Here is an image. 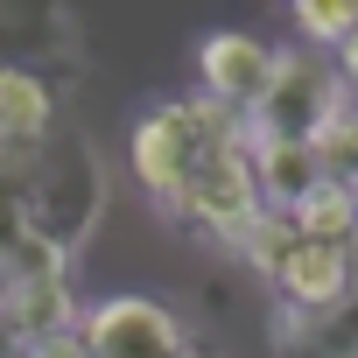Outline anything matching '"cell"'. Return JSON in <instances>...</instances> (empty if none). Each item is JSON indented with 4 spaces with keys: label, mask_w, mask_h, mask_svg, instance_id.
Here are the masks:
<instances>
[{
    "label": "cell",
    "mask_w": 358,
    "mask_h": 358,
    "mask_svg": "<svg viewBox=\"0 0 358 358\" xmlns=\"http://www.w3.org/2000/svg\"><path fill=\"white\" fill-rule=\"evenodd\" d=\"M232 141H246V120H232L225 106H211V99H169V106H155L127 134V162L141 176V190L169 211L176 197L190 190V176L211 155H225Z\"/></svg>",
    "instance_id": "obj_1"
},
{
    "label": "cell",
    "mask_w": 358,
    "mask_h": 358,
    "mask_svg": "<svg viewBox=\"0 0 358 358\" xmlns=\"http://www.w3.org/2000/svg\"><path fill=\"white\" fill-rule=\"evenodd\" d=\"M29 232L36 239H50L57 253H78V239H85V225L99 218V204H106V183H99V162L78 148V141H64L57 155H36L29 162Z\"/></svg>",
    "instance_id": "obj_2"
},
{
    "label": "cell",
    "mask_w": 358,
    "mask_h": 358,
    "mask_svg": "<svg viewBox=\"0 0 358 358\" xmlns=\"http://www.w3.org/2000/svg\"><path fill=\"white\" fill-rule=\"evenodd\" d=\"M260 183H253V141H232L225 155H211L197 176H190V190L169 204V218H183L190 232H211L225 246H246L253 225H260Z\"/></svg>",
    "instance_id": "obj_3"
},
{
    "label": "cell",
    "mask_w": 358,
    "mask_h": 358,
    "mask_svg": "<svg viewBox=\"0 0 358 358\" xmlns=\"http://www.w3.org/2000/svg\"><path fill=\"white\" fill-rule=\"evenodd\" d=\"M344 106H351V92L337 85V71H330L323 57H281L267 99H260L253 120H246V134H253V141H309V148H316V134H323Z\"/></svg>",
    "instance_id": "obj_4"
},
{
    "label": "cell",
    "mask_w": 358,
    "mask_h": 358,
    "mask_svg": "<svg viewBox=\"0 0 358 358\" xmlns=\"http://www.w3.org/2000/svg\"><path fill=\"white\" fill-rule=\"evenodd\" d=\"M78 337H85L92 358H197V351H190V330L176 323L162 302H148V295H113V302H99Z\"/></svg>",
    "instance_id": "obj_5"
},
{
    "label": "cell",
    "mask_w": 358,
    "mask_h": 358,
    "mask_svg": "<svg viewBox=\"0 0 358 358\" xmlns=\"http://www.w3.org/2000/svg\"><path fill=\"white\" fill-rule=\"evenodd\" d=\"M267 281H274L288 323H309V316H330V309L358 288V253H344V246H316V239L295 232V246L274 260Z\"/></svg>",
    "instance_id": "obj_6"
},
{
    "label": "cell",
    "mask_w": 358,
    "mask_h": 358,
    "mask_svg": "<svg viewBox=\"0 0 358 358\" xmlns=\"http://www.w3.org/2000/svg\"><path fill=\"white\" fill-rule=\"evenodd\" d=\"M274 64H281V50H267L260 36H239V29H218V36H204V50H197L204 99L225 106L232 120H253V106H260L267 85H274Z\"/></svg>",
    "instance_id": "obj_7"
},
{
    "label": "cell",
    "mask_w": 358,
    "mask_h": 358,
    "mask_svg": "<svg viewBox=\"0 0 358 358\" xmlns=\"http://www.w3.org/2000/svg\"><path fill=\"white\" fill-rule=\"evenodd\" d=\"M71 323H78L71 274H29V281L0 274V337H15V351H29L43 337H64Z\"/></svg>",
    "instance_id": "obj_8"
},
{
    "label": "cell",
    "mask_w": 358,
    "mask_h": 358,
    "mask_svg": "<svg viewBox=\"0 0 358 358\" xmlns=\"http://www.w3.org/2000/svg\"><path fill=\"white\" fill-rule=\"evenodd\" d=\"M50 141V85L22 64H0V176H22Z\"/></svg>",
    "instance_id": "obj_9"
},
{
    "label": "cell",
    "mask_w": 358,
    "mask_h": 358,
    "mask_svg": "<svg viewBox=\"0 0 358 358\" xmlns=\"http://www.w3.org/2000/svg\"><path fill=\"white\" fill-rule=\"evenodd\" d=\"M246 141H253V134H246ZM253 183H260V204L288 218L309 190L330 183V176H323V162H316L309 141H253Z\"/></svg>",
    "instance_id": "obj_10"
},
{
    "label": "cell",
    "mask_w": 358,
    "mask_h": 358,
    "mask_svg": "<svg viewBox=\"0 0 358 358\" xmlns=\"http://www.w3.org/2000/svg\"><path fill=\"white\" fill-rule=\"evenodd\" d=\"M288 218H295V232H302V239L358 253V197H351V183H323V190H309Z\"/></svg>",
    "instance_id": "obj_11"
},
{
    "label": "cell",
    "mask_w": 358,
    "mask_h": 358,
    "mask_svg": "<svg viewBox=\"0 0 358 358\" xmlns=\"http://www.w3.org/2000/svg\"><path fill=\"white\" fill-rule=\"evenodd\" d=\"M288 358H358V288L330 309V316H309L295 323L288 337Z\"/></svg>",
    "instance_id": "obj_12"
},
{
    "label": "cell",
    "mask_w": 358,
    "mask_h": 358,
    "mask_svg": "<svg viewBox=\"0 0 358 358\" xmlns=\"http://www.w3.org/2000/svg\"><path fill=\"white\" fill-rule=\"evenodd\" d=\"M295 29H302L309 43L344 50V43L358 36V0H302V8H295Z\"/></svg>",
    "instance_id": "obj_13"
},
{
    "label": "cell",
    "mask_w": 358,
    "mask_h": 358,
    "mask_svg": "<svg viewBox=\"0 0 358 358\" xmlns=\"http://www.w3.org/2000/svg\"><path fill=\"white\" fill-rule=\"evenodd\" d=\"M22 176H0V267H8V253L29 239V183H22Z\"/></svg>",
    "instance_id": "obj_14"
},
{
    "label": "cell",
    "mask_w": 358,
    "mask_h": 358,
    "mask_svg": "<svg viewBox=\"0 0 358 358\" xmlns=\"http://www.w3.org/2000/svg\"><path fill=\"white\" fill-rule=\"evenodd\" d=\"M15 358H92V351H85L78 330H64V337H43V344H29V351H15Z\"/></svg>",
    "instance_id": "obj_15"
},
{
    "label": "cell",
    "mask_w": 358,
    "mask_h": 358,
    "mask_svg": "<svg viewBox=\"0 0 358 358\" xmlns=\"http://www.w3.org/2000/svg\"><path fill=\"white\" fill-rule=\"evenodd\" d=\"M330 71H337V85H344V92L358 99V36H351V43H344V50L330 57Z\"/></svg>",
    "instance_id": "obj_16"
},
{
    "label": "cell",
    "mask_w": 358,
    "mask_h": 358,
    "mask_svg": "<svg viewBox=\"0 0 358 358\" xmlns=\"http://www.w3.org/2000/svg\"><path fill=\"white\" fill-rule=\"evenodd\" d=\"M351 120H358V99H351Z\"/></svg>",
    "instance_id": "obj_17"
},
{
    "label": "cell",
    "mask_w": 358,
    "mask_h": 358,
    "mask_svg": "<svg viewBox=\"0 0 358 358\" xmlns=\"http://www.w3.org/2000/svg\"><path fill=\"white\" fill-rule=\"evenodd\" d=\"M351 197H358V183H351Z\"/></svg>",
    "instance_id": "obj_18"
}]
</instances>
